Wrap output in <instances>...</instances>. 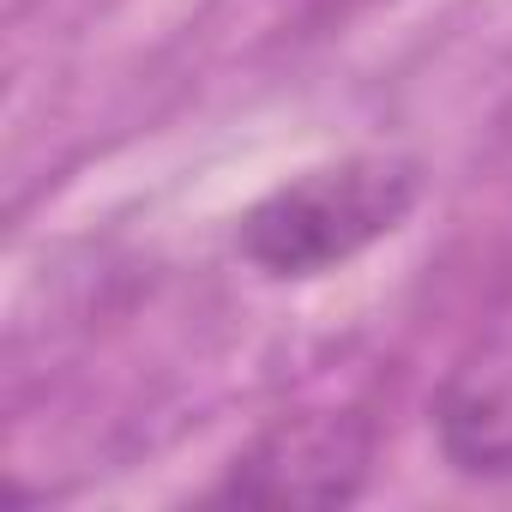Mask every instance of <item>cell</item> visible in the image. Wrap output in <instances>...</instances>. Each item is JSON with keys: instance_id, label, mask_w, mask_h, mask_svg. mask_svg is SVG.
I'll return each instance as SVG.
<instances>
[{"instance_id": "cell-1", "label": "cell", "mask_w": 512, "mask_h": 512, "mask_svg": "<svg viewBox=\"0 0 512 512\" xmlns=\"http://www.w3.org/2000/svg\"><path fill=\"white\" fill-rule=\"evenodd\" d=\"M416 205V169L404 157H344L296 175L247 217L241 247L272 278H314L380 241Z\"/></svg>"}]
</instances>
